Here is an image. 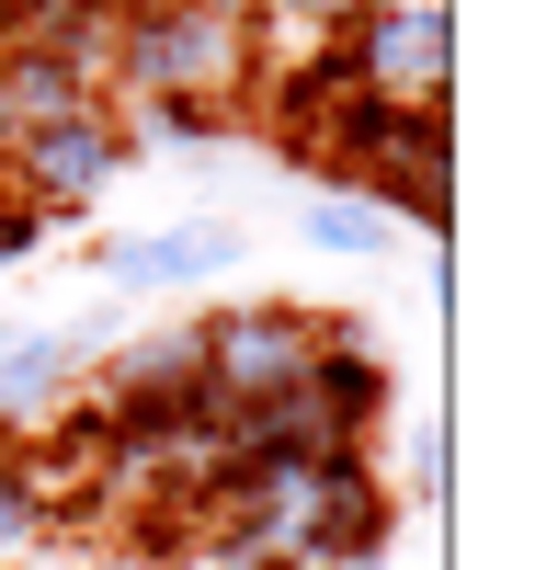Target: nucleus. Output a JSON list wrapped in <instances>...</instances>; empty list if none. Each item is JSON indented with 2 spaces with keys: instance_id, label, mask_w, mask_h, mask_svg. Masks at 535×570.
Instances as JSON below:
<instances>
[{
  "instance_id": "14",
  "label": "nucleus",
  "mask_w": 535,
  "mask_h": 570,
  "mask_svg": "<svg viewBox=\"0 0 535 570\" xmlns=\"http://www.w3.org/2000/svg\"><path fill=\"white\" fill-rule=\"evenodd\" d=\"M274 12H285V23H319V35H343V23L365 12V0H274Z\"/></svg>"
},
{
  "instance_id": "5",
  "label": "nucleus",
  "mask_w": 535,
  "mask_h": 570,
  "mask_svg": "<svg viewBox=\"0 0 535 570\" xmlns=\"http://www.w3.org/2000/svg\"><path fill=\"white\" fill-rule=\"evenodd\" d=\"M239 263V228L228 217H182V228H103L91 240V274L126 285V297H194Z\"/></svg>"
},
{
  "instance_id": "6",
  "label": "nucleus",
  "mask_w": 535,
  "mask_h": 570,
  "mask_svg": "<svg viewBox=\"0 0 535 570\" xmlns=\"http://www.w3.org/2000/svg\"><path fill=\"white\" fill-rule=\"evenodd\" d=\"M297 400L319 411V434H330V445H365L376 422L399 411V365H387L354 320H330V331H319V354H308V376H297Z\"/></svg>"
},
{
  "instance_id": "3",
  "label": "nucleus",
  "mask_w": 535,
  "mask_h": 570,
  "mask_svg": "<svg viewBox=\"0 0 535 570\" xmlns=\"http://www.w3.org/2000/svg\"><path fill=\"white\" fill-rule=\"evenodd\" d=\"M137 160V126L115 104H80V115H46L23 137H0V195H23L34 217H80L115 195V171Z\"/></svg>"
},
{
  "instance_id": "8",
  "label": "nucleus",
  "mask_w": 535,
  "mask_h": 570,
  "mask_svg": "<svg viewBox=\"0 0 535 570\" xmlns=\"http://www.w3.org/2000/svg\"><path fill=\"white\" fill-rule=\"evenodd\" d=\"M69 365H80V343H69V331H34V343H0V445H12V434H34V422L58 411Z\"/></svg>"
},
{
  "instance_id": "2",
  "label": "nucleus",
  "mask_w": 535,
  "mask_h": 570,
  "mask_svg": "<svg viewBox=\"0 0 535 570\" xmlns=\"http://www.w3.org/2000/svg\"><path fill=\"white\" fill-rule=\"evenodd\" d=\"M319 331H330V320L297 308V297H251V308H206V320H194V376H206L217 434H228L239 411H262V400H297Z\"/></svg>"
},
{
  "instance_id": "1",
  "label": "nucleus",
  "mask_w": 535,
  "mask_h": 570,
  "mask_svg": "<svg viewBox=\"0 0 535 570\" xmlns=\"http://www.w3.org/2000/svg\"><path fill=\"white\" fill-rule=\"evenodd\" d=\"M103 80H126V104H206L239 115L262 80V23L251 0H126Z\"/></svg>"
},
{
  "instance_id": "13",
  "label": "nucleus",
  "mask_w": 535,
  "mask_h": 570,
  "mask_svg": "<svg viewBox=\"0 0 535 570\" xmlns=\"http://www.w3.org/2000/svg\"><path fill=\"white\" fill-rule=\"evenodd\" d=\"M58 12H126V0H0V23H58Z\"/></svg>"
},
{
  "instance_id": "7",
  "label": "nucleus",
  "mask_w": 535,
  "mask_h": 570,
  "mask_svg": "<svg viewBox=\"0 0 535 570\" xmlns=\"http://www.w3.org/2000/svg\"><path fill=\"white\" fill-rule=\"evenodd\" d=\"M80 104H103V58L0 23V137H23V126H46V115H80Z\"/></svg>"
},
{
  "instance_id": "12",
  "label": "nucleus",
  "mask_w": 535,
  "mask_h": 570,
  "mask_svg": "<svg viewBox=\"0 0 535 570\" xmlns=\"http://www.w3.org/2000/svg\"><path fill=\"white\" fill-rule=\"evenodd\" d=\"M410 491H422V502L445 491V434H433V422H422V434H410Z\"/></svg>"
},
{
  "instance_id": "11",
  "label": "nucleus",
  "mask_w": 535,
  "mask_h": 570,
  "mask_svg": "<svg viewBox=\"0 0 535 570\" xmlns=\"http://www.w3.org/2000/svg\"><path fill=\"white\" fill-rule=\"evenodd\" d=\"M46 240H58V217H34L23 195H0V274H12V263H34Z\"/></svg>"
},
{
  "instance_id": "4",
  "label": "nucleus",
  "mask_w": 535,
  "mask_h": 570,
  "mask_svg": "<svg viewBox=\"0 0 535 570\" xmlns=\"http://www.w3.org/2000/svg\"><path fill=\"white\" fill-rule=\"evenodd\" d=\"M330 46H343L354 91L410 104V115H445V91H456V23H445V0H365Z\"/></svg>"
},
{
  "instance_id": "9",
  "label": "nucleus",
  "mask_w": 535,
  "mask_h": 570,
  "mask_svg": "<svg viewBox=\"0 0 535 570\" xmlns=\"http://www.w3.org/2000/svg\"><path fill=\"white\" fill-rule=\"evenodd\" d=\"M46 537H58V480L23 445H0V570H34Z\"/></svg>"
},
{
  "instance_id": "10",
  "label": "nucleus",
  "mask_w": 535,
  "mask_h": 570,
  "mask_svg": "<svg viewBox=\"0 0 535 570\" xmlns=\"http://www.w3.org/2000/svg\"><path fill=\"white\" fill-rule=\"evenodd\" d=\"M308 252H330V263H387V252H399V217H376L365 195H330V206H308Z\"/></svg>"
}]
</instances>
